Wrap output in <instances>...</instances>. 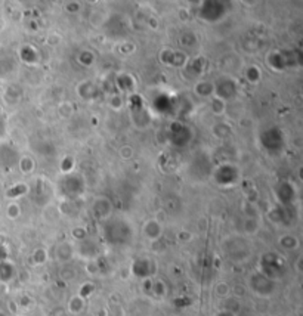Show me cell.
<instances>
[{
    "label": "cell",
    "mask_w": 303,
    "mask_h": 316,
    "mask_svg": "<svg viewBox=\"0 0 303 316\" xmlns=\"http://www.w3.org/2000/svg\"><path fill=\"white\" fill-rule=\"evenodd\" d=\"M221 316H232V315H229V313H223V315H221Z\"/></svg>",
    "instance_id": "7a4b0ae2"
},
{
    "label": "cell",
    "mask_w": 303,
    "mask_h": 316,
    "mask_svg": "<svg viewBox=\"0 0 303 316\" xmlns=\"http://www.w3.org/2000/svg\"><path fill=\"white\" fill-rule=\"evenodd\" d=\"M251 287L254 289V293L266 296V294H271V293H272L274 284H272V279L268 278V276L256 275L253 278V281H251Z\"/></svg>",
    "instance_id": "6da1fadb"
}]
</instances>
